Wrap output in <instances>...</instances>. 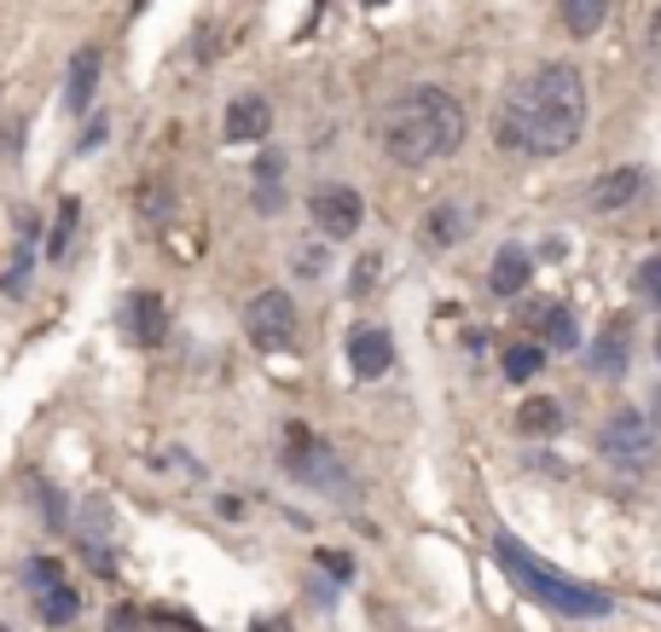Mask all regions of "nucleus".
<instances>
[{"mask_svg":"<svg viewBox=\"0 0 661 632\" xmlns=\"http://www.w3.org/2000/svg\"><path fill=\"white\" fill-rule=\"evenodd\" d=\"M169 187H163V180H152V187H139V215L146 221H169Z\"/></svg>","mask_w":661,"mask_h":632,"instance_id":"obj_26","label":"nucleus"},{"mask_svg":"<svg viewBox=\"0 0 661 632\" xmlns=\"http://www.w3.org/2000/svg\"><path fill=\"white\" fill-rule=\"evenodd\" d=\"M152 632H203V627L180 609H152Z\"/></svg>","mask_w":661,"mask_h":632,"instance_id":"obj_30","label":"nucleus"},{"mask_svg":"<svg viewBox=\"0 0 661 632\" xmlns=\"http://www.w3.org/2000/svg\"><path fill=\"white\" fill-rule=\"evenodd\" d=\"M250 632H291V627H284V621H256Z\"/></svg>","mask_w":661,"mask_h":632,"instance_id":"obj_35","label":"nucleus"},{"mask_svg":"<svg viewBox=\"0 0 661 632\" xmlns=\"http://www.w3.org/2000/svg\"><path fill=\"white\" fill-rule=\"evenodd\" d=\"M645 53H650V65L661 70V7L650 12V30H645Z\"/></svg>","mask_w":661,"mask_h":632,"instance_id":"obj_32","label":"nucleus"},{"mask_svg":"<svg viewBox=\"0 0 661 632\" xmlns=\"http://www.w3.org/2000/svg\"><path fill=\"white\" fill-rule=\"evenodd\" d=\"M645 192H650V174H645V169H632V162H627V169L597 174L586 198H592V210H597V215H615V210H632V203L645 198Z\"/></svg>","mask_w":661,"mask_h":632,"instance_id":"obj_10","label":"nucleus"},{"mask_svg":"<svg viewBox=\"0 0 661 632\" xmlns=\"http://www.w3.org/2000/svg\"><path fill=\"white\" fill-rule=\"evenodd\" d=\"M0 632H7V627H0Z\"/></svg>","mask_w":661,"mask_h":632,"instance_id":"obj_37","label":"nucleus"},{"mask_svg":"<svg viewBox=\"0 0 661 632\" xmlns=\"http://www.w3.org/2000/svg\"><path fill=\"white\" fill-rule=\"evenodd\" d=\"M250 198H256V215H279V210H284V187H279L273 174L256 180V192H250Z\"/></svg>","mask_w":661,"mask_h":632,"instance_id":"obj_27","label":"nucleus"},{"mask_svg":"<svg viewBox=\"0 0 661 632\" xmlns=\"http://www.w3.org/2000/svg\"><path fill=\"white\" fill-rule=\"evenodd\" d=\"M464 134H470L464 105L447 88H406L378 122L383 157L401 169H429V162L452 157L464 146Z\"/></svg>","mask_w":661,"mask_h":632,"instance_id":"obj_2","label":"nucleus"},{"mask_svg":"<svg viewBox=\"0 0 661 632\" xmlns=\"http://www.w3.org/2000/svg\"><path fill=\"white\" fill-rule=\"evenodd\" d=\"M279 459H284V471H291L302 487H314V494H325V499H348V494H355V482H348V464L337 459V447L320 441L307 424H284Z\"/></svg>","mask_w":661,"mask_h":632,"instance_id":"obj_4","label":"nucleus"},{"mask_svg":"<svg viewBox=\"0 0 661 632\" xmlns=\"http://www.w3.org/2000/svg\"><path fill=\"white\" fill-rule=\"evenodd\" d=\"M314 563L325 568L330 580H343V586L355 580V557H348V552H314Z\"/></svg>","mask_w":661,"mask_h":632,"instance_id":"obj_29","label":"nucleus"},{"mask_svg":"<svg viewBox=\"0 0 661 632\" xmlns=\"http://www.w3.org/2000/svg\"><path fill=\"white\" fill-rule=\"evenodd\" d=\"M35 499H41V511H47V528H70V511H65V494H58L53 482H35Z\"/></svg>","mask_w":661,"mask_h":632,"instance_id":"obj_25","label":"nucleus"},{"mask_svg":"<svg viewBox=\"0 0 661 632\" xmlns=\"http://www.w3.org/2000/svg\"><path fill=\"white\" fill-rule=\"evenodd\" d=\"M632 284H638V296H645L650 308H661V256H645V261H638Z\"/></svg>","mask_w":661,"mask_h":632,"instance_id":"obj_24","label":"nucleus"},{"mask_svg":"<svg viewBox=\"0 0 661 632\" xmlns=\"http://www.w3.org/2000/svg\"><path fill=\"white\" fill-rule=\"evenodd\" d=\"M307 215H314V227L325 238H355L360 221H366V198L355 187H343V180H320V187L307 192Z\"/></svg>","mask_w":661,"mask_h":632,"instance_id":"obj_7","label":"nucleus"},{"mask_svg":"<svg viewBox=\"0 0 661 632\" xmlns=\"http://www.w3.org/2000/svg\"><path fill=\"white\" fill-rule=\"evenodd\" d=\"M378 273H383V256H378V250H366V256L355 261V273H348V296H371Z\"/></svg>","mask_w":661,"mask_h":632,"instance_id":"obj_23","label":"nucleus"},{"mask_svg":"<svg viewBox=\"0 0 661 632\" xmlns=\"http://www.w3.org/2000/svg\"><path fill=\"white\" fill-rule=\"evenodd\" d=\"M244 331H250V342L267 354L296 349V302L284 291H261L250 308H244Z\"/></svg>","mask_w":661,"mask_h":632,"instance_id":"obj_6","label":"nucleus"},{"mask_svg":"<svg viewBox=\"0 0 661 632\" xmlns=\"http://www.w3.org/2000/svg\"><path fill=\"white\" fill-rule=\"evenodd\" d=\"M122 331H128L134 349H157L169 337V308H163L157 291H134L128 308H122Z\"/></svg>","mask_w":661,"mask_h":632,"instance_id":"obj_8","label":"nucleus"},{"mask_svg":"<svg viewBox=\"0 0 661 632\" xmlns=\"http://www.w3.org/2000/svg\"><path fill=\"white\" fill-rule=\"evenodd\" d=\"M493 563L505 568V580L516 586V592H528L540 609H551V616H563V621H604V616H615V598L604 592V586H581V580L557 575V568L540 552H528L516 534H493Z\"/></svg>","mask_w":661,"mask_h":632,"instance_id":"obj_3","label":"nucleus"},{"mask_svg":"<svg viewBox=\"0 0 661 632\" xmlns=\"http://www.w3.org/2000/svg\"><path fill=\"white\" fill-rule=\"evenodd\" d=\"M76 227H81V203L65 198V203H58V221H53V238H47V256H53V261H65V256H70Z\"/></svg>","mask_w":661,"mask_h":632,"instance_id":"obj_21","label":"nucleus"},{"mask_svg":"<svg viewBox=\"0 0 661 632\" xmlns=\"http://www.w3.org/2000/svg\"><path fill=\"white\" fill-rule=\"evenodd\" d=\"M267 128H273V105H267L261 93H244L226 105V122H221V134L233 139V146H244V139H267Z\"/></svg>","mask_w":661,"mask_h":632,"instance_id":"obj_11","label":"nucleus"},{"mask_svg":"<svg viewBox=\"0 0 661 632\" xmlns=\"http://www.w3.org/2000/svg\"><path fill=\"white\" fill-rule=\"evenodd\" d=\"M656 360H661V337H656Z\"/></svg>","mask_w":661,"mask_h":632,"instance_id":"obj_36","label":"nucleus"},{"mask_svg":"<svg viewBox=\"0 0 661 632\" xmlns=\"http://www.w3.org/2000/svg\"><path fill=\"white\" fill-rule=\"evenodd\" d=\"M528 279H534V256L523 244H500V256H493V268H488V291L493 296H523Z\"/></svg>","mask_w":661,"mask_h":632,"instance_id":"obj_12","label":"nucleus"},{"mask_svg":"<svg viewBox=\"0 0 661 632\" xmlns=\"http://www.w3.org/2000/svg\"><path fill=\"white\" fill-rule=\"evenodd\" d=\"M650 424H656V430H661V390L650 395Z\"/></svg>","mask_w":661,"mask_h":632,"instance_id":"obj_34","label":"nucleus"},{"mask_svg":"<svg viewBox=\"0 0 661 632\" xmlns=\"http://www.w3.org/2000/svg\"><path fill=\"white\" fill-rule=\"evenodd\" d=\"M627 331H632V325L621 319V314H615L609 325H604V337H597L592 342V372H627Z\"/></svg>","mask_w":661,"mask_h":632,"instance_id":"obj_16","label":"nucleus"},{"mask_svg":"<svg viewBox=\"0 0 661 632\" xmlns=\"http://www.w3.org/2000/svg\"><path fill=\"white\" fill-rule=\"evenodd\" d=\"M291 268L302 279H320L325 273V244H302V250H291Z\"/></svg>","mask_w":661,"mask_h":632,"instance_id":"obj_28","label":"nucleus"},{"mask_svg":"<svg viewBox=\"0 0 661 632\" xmlns=\"http://www.w3.org/2000/svg\"><path fill=\"white\" fill-rule=\"evenodd\" d=\"M609 7H615V0H563V30L574 41H586V35H597L609 24Z\"/></svg>","mask_w":661,"mask_h":632,"instance_id":"obj_17","label":"nucleus"},{"mask_svg":"<svg viewBox=\"0 0 661 632\" xmlns=\"http://www.w3.org/2000/svg\"><path fill=\"white\" fill-rule=\"evenodd\" d=\"M516 430L534 436V441H551V436H563V406L546 400V395H528L523 400V413H516Z\"/></svg>","mask_w":661,"mask_h":632,"instance_id":"obj_15","label":"nucleus"},{"mask_svg":"<svg viewBox=\"0 0 661 632\" xmlns=\"http://www.w3.org/2000/svg\"><path fill=\"white\" fill-rule=\"evenodd\" d=\"M597 453H604L621 476H650L656 453H661V430L638 413V406H621V413H609V424L597 430Z\"/></svg>","mask_w":661,"mask_h":632,"instance_id":"obj_5","label":"nucleus"},{"mask_svg":"<svg viewBox=\"0 0 661 632\" xmlns=\"http://www.w3.org/2000/svg\"><path fill=\"white\" fill-rule=\"evenodd\" d=\"M139 627H146V616H139L134 603H116L111 621H105V632H139Z\"/></svg>","mask_w":661,"mask_h":632,"instance_id":"obj_31","label":"nucleus"},{"mask_svg":"<svg viewBox=\"0 0 661 632\" xmlns=\"http://www.w3.org/2000/svg\"><path fill=\"white\" fill-rule=\"evenodd\" d=\"M58 580H65V563H58V557L24 563V586H30V592H47V586H58Z\"/></svg>","mask_w":661,"mask_h":632,"instance_id":"obj_22","label":"nucleus"},{"mask_svg":"<svg viewBox=\"0 0 661 632\" xmlns=\"http://www.w3.org/2000/svg\"><path fill=\"white\" fill-rule=\"evenodd\" d=\"M99 139H105V122H93V128H88V134H81V146H76V151H93V146H99Z\"/></svg>","mask_w":661,"mask_h":632,"instance_id":"obj_33","label":"nucleus"},{"mask_svg":"<svg viewBox=\"0 0 661 632\" xmlns=\"http://www.w3.org/2000/svg\"><path fill=\"white\" fill-rule=\"evenodd\" d=\"M348 365H355L360 383L383 377L389 365H395V342H389L383 325H355V331H348Z\"/></svg>","mask_w":661,"mask_h":632,"instance_id":"obj_9","label":"nucleus"},{"mask_svg":"<svg viewBox=\"0 0 661 632\" xmlns=\"http://www.w3.org/2000/svg\"><path fill=\"white\" fill-rule=\"evenodd\" d=\"M464 210L459 203H436V210L424 215V227H418V238H424V250H452V244L464 238Z\"/></svg>","mask_w":661,"mask_h":632,"instance_id":"obj_14","label":"nucleus"},{"mask_svg":"<svg viewBox=\"0 0 661 632\" xmlns=\"http://www.w3.org/2000/svg\"><path fill=\"white\" fill-rule=\"evenodd\" d=\"M35 598H41V621H47V627H70V621L81 616L76 586H65V580H58V586H47V592H35Z\"/></svg>","mask_w":661,"mask_h":632,"instance_id":"obj_19","label":"nucleus"},{"mask_svg":"<svg viewBox=\"0 0 661 632\" xmlns=\"http://www.w3.org/2000/svg\"><path fill=\"white\" fill-rule=\"evenodd\" d=\"M500 365H505V383H528V377H540L546 349H540V342H511Z\"/></svg>","mask_w":661,"mask_h":632,"instance_id":"obj_20","label":"nucleus"},{"mask_svg":"<svg viewBox=\"0 0 661 632\" xmlns=\"http://www.w3.org/2000/svg\"><path fill=\"white\" fill-rule=\"evenodd\" d=\"M586 134V76L551 58V65L516 76L500 111H493V139L511 157H563Z\"/></svg>","mask_w":661,"mask_h":632,"instance_id":"obj_1","label":"nucleus"},{"mask_svg":"<svg viewBox=\"0 0 661 632\" xmlns=\"http://www.w3.org/2000/svg\"><path fill=\"white\" fill-rule=\"evenodd\" d=\"M93 88H99V53L93 47H81L70 58V76H65V111H88L93 105Z\"/></svg>","mask_w":661,"mask_h":632,"instance_id":"obj_13","label":"nucleus"},{"mask_svg":"<svg viewBox=\"0 0 661 632\" xmlns=\"http://www.w3.org/2000/svg\"><path fill=\"white\" fill-rule=\"evenodd\" d=\"M540 337H546V349H574V342H581V319H574L569 302L540 308Z\"/></svg>","mask_w":661,"mask_h":632,"instance_id":"obj_18","label":"nucleus"},{"mask_svg":"<svg viewBox=\"0 0 661 632\" xmlns=\"http://www.w3.org/2000/svg\"><path fill=\"white\" fill-rule=\"evenodd\" d=\"M134 7H139V0H134Z\"/></svg>","mask_w":661,"mask_h":632,"instance_id":"obj_38","label":"nucleus"}]
</instances>
